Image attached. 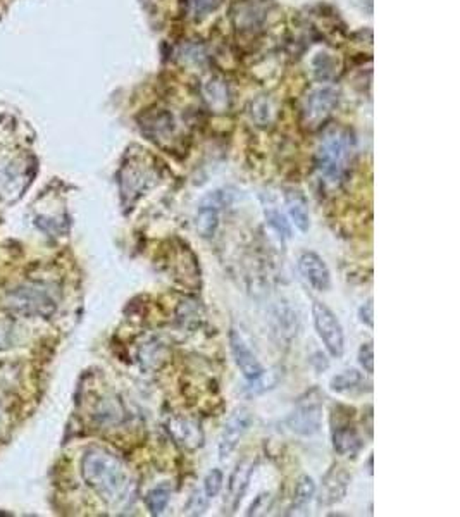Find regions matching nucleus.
Returning <instances> with one entry per match:
<instances>
[{
    "mask_svg": "<svg viewBox=\"0 0 460 517\" xmlns=\"http://www.w3.org/2000/svg\"><path fill=\"white\" fill-rule=\"evenodd\" d=\"M362 381H364V377L359 371L347 369V371H343V373L336 374V376L329 381V388H331V392L345 393L359 386Z\"/></svg>",
    "mask_w": 460,
    "mask_h": 517,
    "instance_id": "obj_18",
    "label": "nucleus"
},
{
    "mask_svg": "<svg viewBox=\"0 0 460 517\" xmlns=\"http://www.w3.org/2000/svg\"><path fill=\"white\" fill-rule=\"evenodd\" d=\"M316 496V483L311 476H302L296 483L295 496H293V509H305Z\"/></svg>",
    "mask_w": 460,
    "mask_h": 517,
    "instance_id": "obj_17",
    "label": "nucleus"
},
{
    "mask_svg": "<svg viewBox=\"0 0 460 517\" xmlns=\"http://www.w3.org/2000/svg\"><path fill=\"white\" fill-rule=\"evenodd\" d=\"M197 231L202 234L204 238H210L216 233L217 226H219V209L210 204L202 202V207L199 209L195 221Z\"/></svg>",
    "mask_w": 460,
    "mask_h": 517,
    "instance_id": "obj_15",
    "label": "nucleus"
},
{
    "mask_svg": "<svg viewBox=\"0 0 460 517\" xmlns=\"http://www.w3.org/2000/svg\"><path fill=\"white\" fill-rule=\"evenodd\" d=\"M230 349L231 353H233V359L234 362H237L238 369L241 371V374H243L248 381L257 377L259 374H262L264 367H262L261 360H259L257 355L252 352L248 343L245 342V338L240 335V331H237V329H231L230 331Z\"/></svg>",
    "mask_w": 460,
    "mask_h": 517,
    "instance_id": "obj_9",
    "label": "nucleus"
},
{
    "mask_svg": "<svg viewBox=\"0 0 460 517\" xmlns=\"http://www.w3.org/2000/svg\"><path fill=\"white\" fill-rule=\"evenodd\" d=\"M12 326L8 322H0V350L8 349L12 343Z\"/></svg>",
    "mask_w": 460,
    "mask_h": 517,
    "instance_id": "obj_26",
    "label": "nucleus"
},
{
    "mask_svg": "<svg viewBox=\"0 0 460 517\" xmlns=\"http://www.w3.org/2000/svg\"><path fill=\"white\" fill-rule=\"evenodd\" d=\"M359 318L364 324H367L369 328L374 326V312H373V300H367V304H364L359 311Z\"/></svg>",
    "mask_w": 460,
    "mask_h": 517,
    "instance_id": "obj_27",
    "label": "nucleus"
},
{
    "mask_svg": "<svg viewBox=\"0 0 460 517\" xmlns=\"http://www.w3.org/2000/svg\"><path fill=\"white\" fill-rule=\"evenodd\" d=\"M186 11L192 18H202L209 11H214L221 4V0H186Z\"/></svg>",
    "mask_w": 460,
    "mask_h": 517,
    "instance_id": "obj_20",
    "label": "nucleus"
},
{
    "mask_svg": "<svg viewBox=\"0 0 460 517\" xmlns=\"http://www.w3.org/2000/svg\"><path fill=\"white\" fill-rule=\"evenodd\" d=\"M265 217H267V223L271 224L276 231H278V234H281V236H285V238L289 236L288 224H286L285 217L281 216V212H279L278 209H274V207H267V209H265Z\"/></svg>",
    "mask_w": 460,
    "mask_h": 517,
    "instance_id": "obj_23",
    "label": "nucleus"
},
{
    "mask_svg": "<svg viewBox=\"0 0 460 517\" xmlns=\"http://www.w3.org/2000/svg\"><path fill=\"white\" fill-rule=\"evenodd\" d=\"M56 288L47 283H25L12 288L6 297V307L18 314L49 318L57 309Z\"/></svg>",
    "mask_w": 460,
    "mask_h": 517,
    "instance_id": "obj_3",
    "label": "nucleus"
},
{
    "mask_svg": "<svg viewBox=\"0 0 460 517\" xmlns=\"http://www.w3.org/2000/svg\"><path fill=\"white\" fill-rule=\"evenodd\" d=\"M271 495L269 493H262L255 498V502L250 505V510H248V516H264V514L269 512L271 509Z\"/></svg>",
    "mask_w": 460,
    "mask_h": 517,
    "instance_id": "obj_25",
    "label": "nucleus"
},
{
    "mask_svg": "<svg viewBox=\"0 0 460 517\" xmlns=\"http://www.w3.org/2000/svg\"><path fill=\"white\" fill-rule=\"evenodd\" d=\"M285 202L293 226L302 233H307L311 228V216H309V204L305 197L296 190H288L285 193Z\"/></svg>",
    "mask_w": 460,
    "mask_h": 517,
    "instance_id": "obj_13",
    "label": "nucleus"
},
{
    "mask_svg": "<svg viewBox=\"0 0 460 517\" xmlns=\"http://www.w3.org/2000/svg\"><path fill=\"white\" fill-rule=\"evenodd\" d=\"M85 483L109 505H119L128 498L131 481L124 462L105 448H90L81 459Z\"/></svg>",
    "mask_w": 460,
    "mask_h": 517,
    "instance_id": "obj_1",
    "label": "nucleus"
},
{
    "mask_svg": "<svg viewBox=\"0 0 460 517\" xmlns=\"http://www.w3.org/2000/svg\"><path fill=\"white\" fill-rule=\"evenodd\" d=\"M250 381L252 383L250 386L247 388V392L250 393V395H259V393L265 392V390H271V388L278 383V374H276V371H271V373L262 371V374H259L257 377H254V380Z\"/></svg>",
    "mask_w": 460,
    "mask_h": 517,
    "instance_id": "obj_19",
    "label": "nucleus"
},
{
    "mask_svg": "<svg viewBox=\"0 0 460 517\" xmlns=\"http://www.w3.org/2000/svg\"><path fill=\"white\" fill-rule=\"evenodd\" d=\"M223 472L219 471V469H212V471L209 472V474L206 476V479H204V493H206L207 496L210 498H214V496L219 495L221 488H223Z\"/></svg>",
    "mask_w": 460,
    "mask_h": 517,
    "instance_id": "obj_21",
    "label": "nucleus"
},
{
    "mask_svg": "<svg viewBox=\"0 0 460 517\" xmlns=\"http://www.w3.org/2000/svg\"><path fill=\"white\" fill-rule=\"evenodd\" d=\"M312 319L319 338L333 357H342L345 350V335L335 312L322 302L312 304Z\"/></svg>",
    "mask_w": 460,
    "mask_h": 517,
    "instance_id": "obj_4",
    "label": "nucleus"
},
{
    "mask_svg": "<svg viewBox=\"0 0 460 517\" xmlns=\"http://www.w3.org/2000/svg\"><path fill=\"white\" fill-rule=\"evenodd\" d=\"M359 362L367 374L374 373V349L373 342L364 343L359 349Z\"/></svg>",
    "mask_w": 460,
    "mask_h": 517,
    "instance_id": "obj_24",
    "label": "nucleus"
},
{
    "mask_svg": "<svg viewBox=\"0 0 460 517\" xmlns=\"http://www.w3.org/2000/svg\"><path fill=\"white\" fill-rule=\"evenodd\" d=\"M362 447V438L352 424H342L333 430V448L342 457H357Z\"/></svg>",
    "mask_w": 460,
    "mask_h": 517,
    "instance_id": "obj_11",
    "label": "nucleus"
},
{
    "mask_svg": "<svg viewBox=\"0 0 460 517\" xmlns=\"http://www.w3.org/2000/svg\"><path fill=\"white\" fill-rule=\"evenodd\" d=\"M335 105V97L329 91H318L307 100L303 114H305V122L309 126H319V122L325 121L326 116L331 112V107Z\"/></svg>",
    "mask_w": 460,
    "mask_h": 517,
    "instance_id": "obj_14",
    "label": "nucleus"
},
{
    "mask_svg": "<svg viewBox=\"0 0 460 517\" xmlns=\"http://www.w3.org/2000/svg\"><path fill=\"white\" fill-rule=\"evenodd\" d=\"M168 431L175 438L176 443L186 450H195L202 447L204 433L200 430V424L195 421L186 419V417H175L169 421Z\"/></svg>",
    "mask_w": 460,
    "mask_h": 517,
    "instance_id": "obj_10",
    "label": "nucleus"
},
{
    "mask_svg": "<svg viewBox=\"0 0 460 517\" xmlns=\"http://www.w3.org/2000/svg\"><path fill=\"white\" fill-rule=\"evenodd\" d=\"M352 138L343 129H333L322 138L316 155L319 176L329 186H338L349 173L352 159Z\"/></svg>",
    "mask_w": 460,
    "mask_h": 517,
    "instance_id": "obj_2",
    "label": "nucleus"
},
{
    "mask_svg": "<svg viewBox=\"0 0 460 517\" xmlns=\"http://www.w3.org/2000/svg\"><path fill=\"white\" fill-rule=\"evenodd\" d=\"M352 476L342 465H333L322 478L321 495H319V505H335L336 502L343 500V496L349 492Z\"/></svg>",
    "mask_w": 460,
    "mask_h": 517,
    "instance_id": "obj_8",
    "label": "nucleus"
},
{
    "mask_svg": "<svg viewBox=\"0 0 460 517\" xmlns=\"http://www.w3.org/2000/svg\"><path fill=\"white\" fill-rule=\"evenodd\" d=\"M252 474H254V462L243 461L237 465L230 478V485H228V502H230V512L237 510L238 503L243 498L247 486L250 483Z\"/></svg>",
    "mask_w": 460,
    "mask_h": 517,
    "instance_id": "obj_12",
    "label": "nucleus"
},
{
    "mask_svg": "<svg viewBox=\"0 0 460 517\" xmlns=\"http://www.w3.org/2000/svg\"><path fill=\"white\" fill-rule=\"evenodd\" d=\"M298 270L305 281L314 290L326 292L331 287V274L321 255L316 252H303L298 257Z\"/></svg>",
    "mask_w": 460,
    "mask_h": 517,
    "instance_id": "obj_7",
    "label": "nucleus"
},
{
    "mask_svg": "<svg viewBox=\"0 0 460 517\" xmlns=\"http://www.w3.org/2000/svg\"><path fill=\"white\" fill-rule=\"evenodd\" d=\"M252 426V414L250 410L240 407V409L234 410L230 416V419L226 421L223 428V433L219 438V457L226 459L233 454L234 448L238 447L241 438L245 437L248 430Z\"/></svg>",
    "mask_w": 460,
    "mask_h": 517,
    "instance_id": "obj_6",
    "label": "nucleus"
},
{
    "mask_svg": "<svg viewBox=\"0 0 460 517\" xmlns=\"http://www.w3.org/2000/svg\"><path fill=\"white\" fill-rule=\"evenodd\" d=\"M169 498H171V486L169 485H159L153 490H150L145 496L146 509L150 510L152 516H161L168 507Z\"/></svg>",
    "mask_w": 460,
    "mask_h": 517,
    "instance_id": "obj_16",
    "label": "nucleus"
},
{
    "mask_svg": "<svg viewBox=\"0 0 460 517\" xmlns=\"http://www.w3.org/2000/svg\"><path fill=\"white\" fill-rule=\"evenodd\" d=\"M207 502H209V496L204 493V490H195L186 503V514L188 516H202L207 509Z\"/></svg>",
    "mask_w": 460,
    "mask_h": 517,
    "instance_id": "obj_22",
    "label": "nucleus"
},
{
    "mask_svg": "<svg viewBox=\"0 0 460 517\" xmlns=\"http://www.w3.org/2000/svg\"><path fill=\"white\" fill-rule=\"evenodd\" d=\"M289 430L298 437H312L321 430L322 406L319 400H302L286 419Z\"/></svg>",
    "mask_w": 460,
    "mask_h": 517,
    "instance_id": "obj_5",
    "label": "nucleus"
}]
</instances>
